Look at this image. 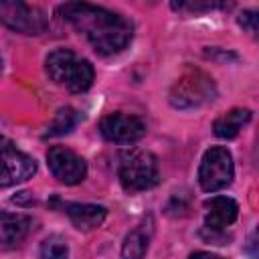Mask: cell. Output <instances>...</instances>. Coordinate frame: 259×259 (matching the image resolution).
<instances>
[{
    "label": "cell",
    "mask_w": 259,
    "mask_h": 259,
    "mask_svg": "<svg viewBox=\"0 0 259 259\" xmlns=\"http://www.w3.org/2000/svg\"><path fill=\"white\" fill-rule=\"evenodd\" d=\"M57 12L89 40L95 53L103 57L123 51L134 36V24L125 16L101 6L87 2H67L61 4Z\"/></svg>",
    "instance_id": "cell-1"
},
{
    "label": "cell",
    "mask_w": 259,
    "mask_h": 259,
    "mask_svg": "<svg viewBox=\"0 0 259 259\" xmlns=\"http://www.w3.org/2000/svg\"><path fill=\"white\" fill-rule=\"evenodd\" d=\"M45 65H47L49 77L55 83L65 85L73 93L87 91L93 85V79H95L93 65L87 59H83L77 53H73L71 49H57V51H53L47 57Z\"/></svg>",
    "instance_id": "cell-2"
},
{
    "label": "cell",
    "mask_w": 259,
    "mask_h": 259,
    "mask_svg": "<svg viewBox=\"0 0 259 259\" xmlns=\"http://www.w3.org/2000/svg\"><path fill=\"white\" fill-rule=\"evenodd\" d=\"M119 182L127 192H140L152 188L158 182V160L152 152L136 150L119 162Z\"/></svg>",
    "instance_id": "cell-3"
},
{
    "label": "cell",
    "mask_w": 259,
    "mask_h": 259,
    "mask_svg": "<svg viewBox=\"0 0 259 259\" xmlns=\"http://www.w3.org/2000/svg\"><path fill=\"white\" fill-rule=\"evenodd\" d=\"M214 93H217V89H214L212 79L198 69H190L172 85L170 103L180 109H190V107H198L206 101H212Z\"/></svg>",
    "instance_id": "cell-4"
},
{
    "label": "cell",
    "mask_w": 259,
    "mask_h": 259,
    "mask_svg": "<svg viewBox=\"0 0 259 259\" xmlns=\"http://www.w3.org/2000/svg\"><path fill=\"white\" fill-rule=\"evenodd\" d=\"M233 176H235L233 156L227 148L214 146L204 152L198 168V182L202 190L217 192L221 188H227L233 182Z\"/></svg>",
    "instance_id": "cell-5"
},
{
    "label": "cell",
    "mask_w": 259,
    "mask_h": 259,
    "mask_svg": "<svg viewBox=\"0 0 259 259\" xmlns=\"http://www.w3.org/2000/svg\"><path fill=\"white\" fill-rule=\"evenodd\" d=\"M36 172V162L28 154L20 152L12 140L0 136V188L14 186L32 178Z\"/></svg>",
    "instance_id": "cell-6"
},
{
    "label": "cell",
    "mask_w": 259,
    "mask_h": 259,
    "mask_svg": "<svg viewBox=\"0 0 259 259\" xmlns=\"http://www.w3.org/2000/svg\"><path fill=\"white\" fill-rule=\"evenodd\" d=\"M0 22L22 34H40L47 28L45 12L18 0H0Z\"/></svg>",
    "instance_id": "cell-7"
},
{
    "label": "cell",
    "mask_w": 259,
    "mask_h": 259,
    "mask_svg": "<svg viewBox=\"0 0 259 259\" xmlns=\"http://www.w3.org/2000/svg\"><path fill=\"white\" fill-rule=\"evenodd\" d=\"M99 132L107 142L113 144H134L144 138L146 123L138 115L130 113H109L99 121Z\"/></svg>",
    "instance_id": "cell-8"
},
{
    "label": "cell",
    "mask_w": 259,
    "mask_h": 259,
    "mask_svg": "<svg viewBox=\"0 0 259 259\" xmlns=\"http://www.w3.org/2000/svg\"><path fill=\"white\" fill-rule=\"evenodd\" d=\"M47 164L63 184H79L87 174L85 160L65 146H53L47 152Z\"/></svg>",
    "instance_id": "cell-9"
},
{
    "label": "cell",
    "mask_w": 259,
    "mask_h": 259,
    "mask_svg": "<svg viewBox=\"0 0 259 259\" xmlns=\"http://www.w3.org/2000/svg\"><path fill=\"white\" fill-rule=\"evenodd\" d=\"M204 208H206V217H204V231H202V235L206 239L221 241L219 233L223 235V231L237 221L239 204L233 198H229V196H212V198L204 200Z\"/></svg>",
    "instance_id": "cell-10"
},
{
    "label": "cell",
    "mask_w": 259,
    "mask_h": 259,
    "mask_svg": "<svg viewBox=\"0 0 259 259\" xmlns=\"http://www.w3.org/2000/svg\"><path fill=\"white\" fill-rule=\"evenodd\" d=\"M63 212L71 219V223L81 231H91L99 227L105 217L107 208L101 204H89V202H61Z\"/></svg>",
    "instance_id": "cell-11"
},
{
    "label": "cell",
    "mask_w": 259,
    "mask_h": 259,
    "mask_svg": "<svg viewBox=\"0 0 259 259\" xmlns=\"http://www.w3.org/2000/svg\"><path fill=\"white\" fill-rule=\"evenodd\" d=\"M32 221L20 212H0V245L14 247L26 239Z\"/></svg>",
    "instance_id": "cell-12"
},
{
    "label": "cell",
    "mask_w": 259,
    "mask_h": 259,
    "mask_svg": "<svg viewBox=\"0 0 259 259\" xmlns=\"http://www.w3.org/2000/svg\"><path fill=\"white\" fill-rule=\"evenodd\" d=\"M249 119H251L249 109L235 107V109H231V111H227V113H223L221 117L214 119V123H212L214 136L221 138V140H233Z\"/></svg>",
    "instance_id": "cell-13"
},
{
    "label": "cell",
    "mask_w": 259,
    "mask_h": 259,
    "mask_svg": "<svg viewBox=\"0 0 259 259\" xmlns=\"http://www.w3.org/2000/svg\"><path fill=\"white\" fill-rule=\"evenodd\" d=\"M79 121H81V115L77 113V109H73V107H61V109L55 113L53 121L47 125V132L42 134V138L65 136V134H69Z\"/></svg>",
    "instance_id": "cell-14"
},
{
    "label": "cell",
    "mask_w": 259,
    "mask_h": 259,
    "mask_svg": "<svg viewBox=\"0 0 259 259\" xmlns=\"http://www.w3.org/2000/svg\"><path fill=\"white\" fill-rule=\"evenodd\" d=\"M148 249V237L136 229L132 231L125 239H123V245H121V257L123 259H142L144 253Z\"/></svg>",
    "instance_id": "cell-15"
},
{
    "label": "cell",
    "mask_w": 259,
    "mask_h": 259,
    "mask_svg": "<svg viewBox=\"0 0 259 259\" xmlns=\"http://www.w3.org/2000/svg\"><path fill=\"white\" fill-rule=\"evenodd\" d=\"M40 259H69V245L63 237L51 235L40 243Z\"/></svg>",
    "instance_id": "cell-16"
},
{
    "label": "cell",
    "mask_w": 259,
    "mask_h": 259,
    "mask_svg": "<svg viewBox=\"0 0 259 259\" xmlns=\"http://www.w3.org/2000/svg\"><path fill=\"white\" fill-rule=\"evenodd\" d=\"M225 4H217V2H206V4H198V2H178L172 4V8L178 10H190V12H200V10H212V8H221Z\"/></svg>",
    "instance_id": "cell-17"
},
{
    "label": "cell",
    "mask_w": 259,
    "mask_h": 259,
    "mask_svg": "<svg viewBox=\"0 0 259 259\" xmlns=\"http://www.w3.org/2000/svg\"><path fill=\"white\" fill-rule=\"evenodd\" d=\"M237 20H239V24H241L247 32H251V34L257 32V12H253V10H243Z\"/></svg>",
    "instance_id": "cell-18"
},
{
    "label": "cell",
    "mask_w": 259,
    "mask_h": 259,
    "mask_svg": "<svg viewBox=\"0 0 259 259\" xmlns=\"http://www.w3.org/2000/svg\"><path fill=\"white\" fill-rule=\"evenodd\" d=\"M190 259H223L221 255H214V253H208V251H196L190 255Z\"/></svg>",
    "instance_id": "cell-19"
},
{
    "label": "cell",
    "mask_w": 259,
    "mask_h": 259,
    "mask_svg": "<svg viewBox=\"0 0 259 259\" xmlns=\"http://www.w3.org/2000/svg\"><path fill=\"white\" fill-rule=\"evenodd\" d=\"M0 71H2V61H0Z\"/></svg>",
    "instance_id": "cell-20"
}]
</instances>
